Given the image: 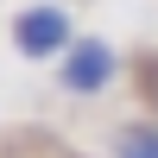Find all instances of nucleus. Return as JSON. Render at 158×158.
<instances>
[{
    "instance_id": "nucleus-3",
    "label": "nucleus",
    "mask_w": 158,
    "mask_h": 158,
    "mask_svg": "<svg viewBox=\"0 0 158 158\" xmlns=\"http://www.w3.org/2000/svg\"><path fill=\"white\" fill-rule=\"evenodd\" d=\"M114 158H158V127H152V120L120 127V139H114Z\"/></svg>"
},
{
    "instance_id": "nucleus-2",
    "label": "nucleus",
    "mask_w": 158,
    "mask_h": 158,
    "mask_svg": "<svg viewBox=\"0 0 158 158\" xmlns=\"http://www.w3.org/2000/svg\"><path fill=\"white\" fill-rule=\"evenodd\" d=\"M114 70H120V57H114L108 38H76L57 76H63V89H70V95H101V89L114 82Z\"/></svg>"
},
{
    "instance_id": "nucleus-1",
    "label": "nucleus",
    "mask_w": 158,
    "mask_h": 158,
    "mask_svg": "<svg viewBox=\"0 0 158 158\" xmlns=\"http://www.w3.org/2000/svg\"><path fill=\"white\" fill-rule=\"evenodd\" d=\"M70 44H76V25L57 0H38V6L13 13V51L19 57H70Z\"/></svg>"
},
{
    "instance_id": "nucleus-4",
    "label": "nucleus",
    "mask_w": 158,
    "mask_h": 158,
    "mask_svg": "<svg viewBox=\"0 0 158 158\" xmlns=\"http://www.w3.org/2000/svg\"><path fill=\"white\" fill-rule=\"evenodd\" d=\"M146 101H152V108H158V70H152V89H146Z\"/></svg>"
}]
</instances>
